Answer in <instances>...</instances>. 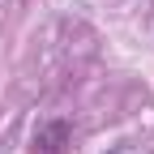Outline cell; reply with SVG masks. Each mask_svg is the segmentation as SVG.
Wrapping results in <instances>:
<instances>
[{
  "label": "cell",
  "mask_w": 154,
  "mask_h": 154,
  "mask_svg": "<svg viewBox=\"0 0 154 154\" xmlns=\"http://www.w3.org/2000/svg\"><path fill=\"white\" fill-rule=\"evenodd\" d=\"M69 137H73V124L69 120H43L34 128V154H64Z\"/></svg>",
  "instance_id": "obj_1"
}]
</instances>
